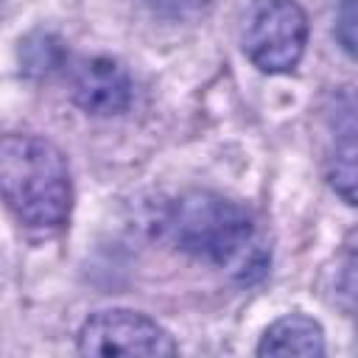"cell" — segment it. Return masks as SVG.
<instances>
[{"label": "cell", "mask_w": 358, "mask_h": 358, "mask_svg": "<svg viewBox=\"0 0 358 358\" xmlns=\"http://www.w3.org/2000/svg\"><path fill=\"white\" fill-rule=\"evenodd\" d=\"M0 185L8 210L31 229H62L73 210V179L64 154L36 134H6Z\"/></svg>", "instance_id": "6da1fadb"}, {"label": "cell", "mask_w": 358, "mask_h": 358, "mask_svg": "<svg viewBox=\"0 0 358 358\" xmlns=\"http://www.w3.org/2000/svg\"><path fill=\"white\" fill-rule=\"evenodd\" d=\"M336 294H338V302L344 305V310L358 319V246H350V252L338 268Z\"/></svg>", "instance_id": "ba28073f"}, {"label": "cell", "mask_w": 358, "mask_h": 358, "mask_svg": "<svg viewBox=\"0 0 358 358\" xmlns=\"http://www.w3.org/2000/svg\"><path fill=\"white\" fill-rule=\"evenodd\" d=\"M336 39L350 56H358V0H341L336 14Z\"/></svg>", "instance_id": "9c48e42d"}, {"label": "cell", "mask_w": 358, "mask_h": 358, "mask_svg": "<svg viewBox=\"0 0 358 358\" xmlns=\"http://www.w3.org/2000/svg\"><path fill=\"white\" fill-rule=\"evenodd\" d=\"M73 101L95 117H112L131 103V78L115 59L95 56L73 70Z\"/></svg>", "instance_id": "5b68a950"}, {"label": "cell", "mask_w": 358, "mask_h": 358, "mask_svg": "<svg viewBox=\"0 0 358 358\" xmlns=\"http://www.w3.org/2000/svg\"><path fill=\"white\" fill-rule=\"evenodd\" d=\"M168 235L185 255L218 268L249 274L263 266V246L246 207L210 190H193L173 201L165 218Z\"/></svg>", "instance_id": "7a4b0ae2"}, {"label": "cell", "mask_w": 358, "mask_h": 358, "mask_svg": "<svg viewBox=\"0 0 358 358\" xmlns=\"http://www.w3.org/2000/svg\"><path fill=\"white\" fill-rule=\"evenodd\" d=\"M260 355H322L324 352V330L316 319L305 313H288L266 327L260 344Z\"/></svg>", "instance_id": "8992f818"}, {"label": "cell", "mask_w": 358, "mask_h": 358, "mask_svg": "<svg viewBox=\"0 0 358 358\" xmlns=\"http://www.w3.org/2000/svg\"><path fill=\"white\" fill-rule=\"evenodd\" d=\"M249 62L263 73H288L308 45V17L294 0H255L241 25Z\"/></svg>", "instance_id": "3957f363"}, {"label": "cell", "mask_w": 358, "mask_h": 358, "mask_svg": "<svg viewBox=\"0 0 358 358\" xmlns=\"http://www.w3.org/2000/svg\"><path fill=\"white\" fill-rule=\"evenodd\" d=\"M84 355H176L173 336L145 313L112 308L92 313L78 330Z\"/></svg>", "instance_id": "277c9868"}, {"label": "cell", "mask_w": 358, "mask_h": 358, "mask_svg": "<svg viewBox=\"0 0 358 358\" xmlns=\"http://www.w3.org/2000/svg\"><path fill=\"white\" fill-rule=\"evenodd\" d=\"M327 182L347 204L358 207V131H350L336 143L327 162Z\"/></svg>", "instance_id": "52a82bcc"}]
</instances>
